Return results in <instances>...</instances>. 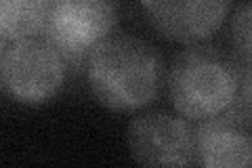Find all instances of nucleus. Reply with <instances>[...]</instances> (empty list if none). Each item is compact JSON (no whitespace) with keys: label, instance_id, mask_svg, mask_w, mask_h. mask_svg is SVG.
Segmentation results:
<instances>
[{"label":"nucleus","instance_id":"f257e3e1","mask_svg":"<svg viewBox=\"0 0 252 168\" xmlns=\"http://www.w3.org/2000/svg\"><path fill=\"white\" fill-rule=\"evenodd\" d=\"M86 80L101 105L132 111L160 95L166 82V67L149 42L118 34L101 40L86 57Z\"/></svg>","mask_w":252,"mask_h":168},{"label":"nucleus","instance_id":"f03ea898","mask_svg":"<svg viewBox=\"0 0 252 168\" xmlns=\"http://www.w3.org/2000/svg\"><path fill=\"white\" fill-rule=\"evenodd\" d=\"M248 63L219 46L193 44L181 51L166 74L168 95L179 116L193 122L225 114L240 91Z\"/></svg>","mask_w":252,"mask_h":168},{"label":"nucleus","instance_id":"7ed1b4c3","mask_svg":"<svg viewBox=\"0 0 252 168\" xmlns=\"http://www.w3.org/2000/svg\"><path fill=\"white\" fill-rule=\"evenodd\" d=\"M67 63L44 36H26L9 42L2 59L0 86L23 105H42L59 95Z\"/></svg>","mask_w":252,"mask_h":168},{"label":"nucleus","instance_id":"20e7f679","mask_svg":"<svg viewBox=\"0 0 252 168\" xmlns=\"http://www.w3.org/2000/svg\"><path fill=\"white\" fill-rule=\"evenodd\" d=\"M116 19L114 0H51L40 32L65 63L80 66L112 34Z\"/></svg>","mask_w":252,"mask_h":168},{"label":"nucleus","instance_id":"39448f33","mask_svg":"<svg viewBox=\"0 0 252 168\" xmlns=\"http://www.w3.org/2000/svg\"><path fill=\"white\" fill-rule=\"evenodd\" d=\"M130 156L145 166H193L195 133L183 116L164 111L137 116L126 131Z\"/></svg>","mask_w":252,"mask_h":168},{"label":"nucleus","instance_id":"423d86ee","mask_svg":"<svg viewBox=\"0 0 252 168\" xmlns=\"http://www.w3.org/2000/svg\"><path fill=\"white\" fill-rule=\"evenodd\" d=\"M149 23L168 40L198 44L229 15L231 0H139Z\"/></svg>","mask_w":252,"mask_h":168},{"label":"nucleus","instance_id":"0eeeda50","mask_svg":"<svg viewBox=\"0 0 252 168\" xmlns=\"http://www.w3.org/2000/svg\"><path fill=\"white\" fill-rule=\"evenodd\" d=\"M250 124L231 114L200 120L195 133V164L206 168H248L252 162Z\"/></svg>","mask_w":252,"mask_h":168},{"label":"nucleus","instance_id":"6e6552de","mask_svg":"<svg viewBox=\"0 0 252 168\" xmlns=\"http://www.w3.org/2000/svg\"><path fill=\"white\" fill-rule=\"evenodd\" d=\"M51 0H0V36L19 40L42 30Z\"/></svg>","mask_w":252,"mask_h":168},{"label":"nucleus","instance_id":"1a4fd4ad","mask_svg":"<svg viewBox=\"0 0 252 168\" xmlns=\"http://www.w3.org/2000/svg\"><path fill=\"white\" fill-rule=\"evenodd\" d=\"M250 19H252L250 0H242L235 6V13L231 19V42L235 49V57L242 63H248V66H250V40H252Z\"/></svg>","mask_w":252,"mask_h":168},{"label":"nucleus","instance_id":"9d476101","mask_svg":"<svg viewBox=\"0 0 252 168\" xmlns=\"http://www.w3.org/2000/svg\"><path fill=\"white\" fill-rule=\"evenodd\" d=\"M6 46H9V40H4L2 36H0V71H2V59H4V51Z\"/></svg>","mask_w":252,"mask_h":168}]
</instances>
